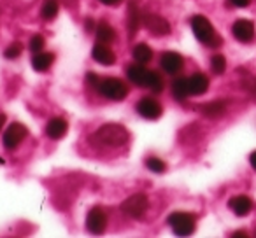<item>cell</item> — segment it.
Masks as SVG:
<instances>
[{"instance_id":"cell-23","label":"cell","mask_w":256,"mask_h":238,"mask_svg":"<svg viewBox=\"0 0 256 238\" xmlns=\"http://www.w3.org/2000/svg\"><path fill=\"white\" fill-rule=\"evenodd\" d=\"M58 11H60V0H46L40 9V14L46 21H53L58 16Z\"/></svg>"},{"instance_id":"cell-12","label":"cell","mask_w":256,"mask_h":238,"mask_svg":"<svg viewBox=\"0 0 256 238\" xmlns=\"http://www.w3.org/2000/svg\"><path fill=\"white\" fill-rule=\"evenodd\" d=\"M160 67H162V70H164L165 74L178 75L179 72L182 70V67H184V60H182L181 54L176 53V51H167V53L162 54Z\"/></svg>"},{"instance_id":"cell-17","label":"cell","mask_w":256,"mask_h":238,"mask_svg":"<svg viewBox=\"0 0 256 238\" xmlns=\"http://www.w3.org/2000/svg\"><path fill=\"white\" fill-rule=\"evenodd\" d=\"M54 63V54L53 53H36V56L32 58V67L36 72H48Z\"/></svg>"},{"instance_id":"cell-19","label":"cell","mask_w":256,"mask_h":238,"mask_svg":"<svg viewBox=\"0 0 256 238\" xmlns=\"http://www.w3.org/2000/svg\"><path fill=\"white\" fill-rule=\"evenodd\" d=\"M95 35H96V40H98V42L109 44V42H114V40H116V30H114V26H110L107 21H100L98 25L95 26Z\"/></svg>"},{"instance_id":"cell-14","label":"cell","mask_w":256,"mask_h":238,"mask_svg":"<svg viewBox=\"0 0 256 238\" xmlns=\"http://www.w3.org/2000/svg\"><path fill=\"white\" fill-rule=\"evenodd\" d=\"M228 207H230V210L235 214V216L244 217V216H248V214L251 212L252 200L249 198V196H246V195H237V196H234V198H230Z\"/></svg>"},{"instance_id":"cell-7","label":"cell","mask_w":256,"mask_h":238,"mask_svg":"<svg viewBox=\"0 0 256 238\" xmlns=\"http://www.w3.org/2000/svg\"><path fill=\"white\" fill-rule=\"evenodd\" d=\"M142 25L151 35L154 37H164V35H168L170 33V23L167 21L165 18L158 14H153V12H146L142 14Z\"/></svg>"},{"instance_id":"cell-1","label":"cell","mask_w":256,"mask_h":238,"mask_svg":"<svg viewBox=\"0 0 256 238\" xmlns=\"http://www.w3.org/2000/svg\"><path fill=\"white\" fill-rule=\"evenodd\" d=\"M130 139V133L124 128L123 125H118V123H109V125H104L90 137V142L93 146L100 147H121L128 142Z\"/></svg>"},{"instance_id":"cell-29","label":"cell","mask_w":256,"mask_h":238,"mask_svg":"<svg viewBox=\"0 0 256 238\" xmlns=\"http://www.w3.org/2000/svg\"><path fill=\"white\" fill-rule=\"evenodd\" d=\"M98 2H102L104 5H120L121 2H123V0H98Z\"/></svg>"},{"instance_id":"cell-2","label":"cell","mask_w":256,"mask_h":238,"mask_svg":"<svg viewBox=\"0 0 256 238\" xmlns=\"http://www.w3.org/2000/svg\"><path fill=\"white\" fill-rule=\"evenodd\" d=\"M126 77L130 79V82H134L136 86L140 88H148L153 93H162L164 91V77L158 72L146 68V65L142 63H134L126 68Z\"/></svg>"},{"instance_id":"cell-18","label":"cell","mask_w":256,"mask_h":238,"mask_svg":"<svg viewBox=\"0 0 256 238\" xmlns=\"http://www.w3.org/2000/svg\"><path fill=\"white\" fill-rule=\"evenodd\" d=\"M200 112L206 117H209V119H220V117L224 116V112H226V103L221 102V100H218V102H209L200 107Z\"/></svg>"},{"instance_id":"cell-3","label":"cell","mask_w":256,"mask_h":238,"mask_svg":"<svg viewBox=\"0 0 256 238\" xmlns=\"http://www.w3.org/2000/svg\"><path fill=\"white\" fill-rule=\"evenodd\" d=\"M192 30L195 33V37L198 39V42H202L207 47H220L223 44V39L218 35L216 28L212 26V23L202 14H196L192 18Z\"/></svg>"},{"instance_id":"cell-16","label":"cell","mask_w":256,"mask_h":238,"mask_svg":"<svg viewBox=\"0 0 256 238\" xmlns=\"http://www.w3.org/2000/svg\"><path fill=\"white\" fill-rule=\"evenodd\" d=\"M67 130H68V123L65 121L64 117H53L46 126V135L51 140H60L65 137Z\"/></svg>"},{"instance_id":"cell-27","label":"cell","mask_w":256,"mask_h":238,"mask_svg":"<svg viewBox=\"0 0 256 238\" xmlns=\"http://www.w3.org/2000/svg\"><path fill=\"white\" fill-rule=\"evenodd\" d=\"M44 46H46V39H44L42 35H34L32 39H30V51H34V53H40V51L44 49Z\"/></svg>"},{"instance_id":"cell-11","label":"cell","mask_w":256,"mask_h":238,"mask_svg":"<svg viewBox=\"0 0 256 238\" xmlns=\"http://www.w3.org/2000/svg\"><path fill=\"white\" fill-rule=\"evenodd\" d=\"M232 33H234V37L238 40V42H251L252 39H254L256 35V30H254V23L251 21V19H237V21L232 25Z\"/></svg>"},{"instance_id":"cell-15","label":"cell","mask_w":256,"mask_h":238,"mask_svg":"<svg viewBox=\"0 0 256 238\" xmlns=\"http://www.w3.org/2000/svg\"><path fill=\"white\" fill-rule=\"evenodd\" d=\"M188 88H190V95L192 96H200L209 89V79H207L206 74L196 72V74L188 77Z\"/></svg>"},{"instance_id":"cell-6","label":"cell","mask_w":256,"mask_h":238,"mask_svg":"<svg viewBox=\"0 0 256 238\" xmlns=\"http://www.w3.org/2000/svg\"><path fill=\"white\" fill-rule=\"evenodd\" d=\"M168 224L179 237H188L195 231V217L188 212H174L168 217Z\"/></svg>"},{"instance_id":"cell-31","label":"cell","mask_w":256,"mask_h":238,"mask_svg":"<svg viewBox=\"0 0 256 238\" xmlns=\"http://www.w3.org/2000/svg\"><path fill=\"white\" fill-rule=\"evenodd\" d=\"M4 123H6V116L2 112H0V130L4 128Z\"/></svg>"},{"instance_id":"cell-8","label":"cell","mask_w":256,"mask_h":238,"mask_svg":"<svg viewBox=\"0 0 256 238\" xmlns=\"http://www.w3.org/2000/svg\"><path fill=\"white\" fill-rule=\"evenodd\" d=\"M136 109L144 119H150V121H156V119L162 117V114H164L162 103L158 102L156 98H153V96H142V98L137 102Z\"/></svg>"},{"instance_id":"cell-9","label":"cell","mask_w":256,"mask_h":238,"mask_svg":"<svg viewBox=\"0 0 256 238\" xmlns=\"http://www.w3.org/2000/svg\"><path fill=\"white\" fill-rule=\"evenodd\" d=\"M26 135H28V130H26L25 125H22V123H12L4 132V139H2L4 147L9 151L16 149V147L26 139Z\"/></svg>"},{"instance_id":"cell-4","label":"cell","mask_w":256,"mask_h":238,"mask_svg":"<svg viewBox=\"0 0 256 238\" xmlns=\"http://www.w3.org/2000/svg\"><path fill=\"white\" fill-rule=\"evenodd\" d=\"M96 89L98 93L107 100H114V102H121L128 96L130 93V88L124 81L118 77H106L102 81H98L96 84Z\"/></svg>"},{"instance_id":"cell-26","label":"cell","mask_w":256,"mask_h":238,"mask_svg":"<svg viewBox=\"0 0 256 238\" xmlns=\"http://www.w3.org/2000/svg\"><path fill=\"white\" fill-rule=\"evenodd\" d=\"M22 53H23V44L22 42H12V44H9L8 49L4 51V56L8 58V60H16Z\"/></svg>"},{"instance_id":"cell-25","label":"cell","mask_w":256,"mask_h":238,"mask_svg":"<svg viewBox=\"0 0 256 238\" xmlns=\"http://www.w3.org/2000/svg\"><path fill=\"white\" fill-rule=\"evenodd\" d=\"M146 167H148V170L153 172V174H164V172L167 170V165H165L160 158H154V156L148 158Z\"/></svg>"},{"instance_id":"cell-30","label":"cell","mask_w":256,"mask_h":238,"mask_svg":"<svg viewBox=\"0 0 256 238\" xmlns=\"http://www.w3.org/2000/svg\"><path fill=\"white\" fill-rule=\"evenodd\" d=\"M249 163H251L252 170L256 172V151H254V153H251V156H249Z\"/></svg>"},{"instance_id":"cell-13","label":"cell","mask_w":256,"mask_h":238,"mask_svg":"<svg viewBox=\"0 0 256 238\" xmlns=\"http://www.w3.org/2000/svg\"><path fill=\"white\" fill-rule=\"evenodd\" d=\"M92 56H93V60L98 61L104 67H110V65L116 63V54H114V51L104 42H96L95 46H93Z\"/></svg>"},{"instance_id":"cell-22","label":"cell","mask_w":256,"mask_h":238,"mask_svg":"<svg viewBox=\"0 0 256 238\" xmlns=\"http://www.w3.org/2000/svg\"><path fill=\"white\" fill-rule=\"evenodd\" d=\"M140 23H142V14H140L139 9L136 7V4H130V7H128V21H126L130 37L136 35V32L139 30Z\"/></svg>"},{"instance_id":"cell-28","label":"cell","mask_w":256,"mask_h":238,"mask_svg":"<svg viewBox=\"0 0 256 238\" xmlns=\"http://www.w3.org/2000/svg\"><path fill=\"white\" fill-rule=\"evenodd\" d=\"M228 4L232 7H237V9H242V7H248L251 4V0H228Z\"/></svg>"},{"instance_id":"cell-5","label":"cell","mask_w":256,"mask_h":238,"mask_svg":"<svg viewBox=\"0 0 256 238\" xmlns=\"http://www.w3.org/2000/svg\"><path fill=\"white\" fill-rule=\"evenodd\" d=\"M148 207H150L148 196L142 195V193H137V195L128 196V198L121 203V212L130 217V219H142L144 214L148 212Z\"/></svg>"},{"instance_id":"cell-10","label":"cell","mask_w":256,"mask_h":238,"mask_svg":"<svg viewBox=\"0 0 256 238\" xmlns=\"http://www.w3.org/2000/svg\"><path fill=\"white\" fill-rule=\"evenodd\" d=\"M86 228L90 233L93 235H102L107 228V214L102 207H93L88 212L86 217Z\"/></svg>"},{"instance_id":"cell-24","label":"cell","mask_w":256,"mask_h":238,"mask_svg":"<svg viewBox=\"0 0 256 238\" xmlns=\"http://www.w3.org/2000/svg\"><path fill=\"white\" fill-rule=\"evenodd\" d=\"M210 68L216 75H221L224 70H226V58L223 54H214L210 58Z\"/></svg>"},{"instance_id":"cell-20","label":"cell","mask_w":256,"mask_h":238,"mask_svg":"<svg viewBox=\"0 0 256 238\" xmlns=\"http://www.w3.org/2000/svg\"><path fill=\"white\" fill-rule=\"evenodd\" d=\"M132 56H134V61L136 63H150L151 60H153V49H151L148 44L140 42V44H136L132 49Z\"/></svg>"},{"instance_id":"cell-21","label":"cell","mask_w":256,"mask_h":238,"mask_svg":"<svg viewBox=\"0 0 256 238\" xmlns=\"http://www.w3.org/2000/svg\"><path fill=\"white\" fill-rule=\"evenodd\" d=\"M172 96L178 102H184L190 96V88H188V77H178L172 82Z\"/></svg>"}]
</instances>
